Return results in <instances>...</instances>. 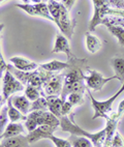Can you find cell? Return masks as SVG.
Instances as JSON below:
<instances>
[{
    "label": "cell",
    "mask_w": 124,
    "mask_h": 147,
    "mask_svg": "<svg viewBox=\"0 0 124 147\" xmlns=\"http://www.w3.org/2000/svg\"><path fill=\"white\" fill-rule=\"evenodd\" d=\"M7 71H11L17 79L23 83L24 85H33V86L38 87L40 89H42V86L48 80H50L52 77H54L56 74L53 71H48L44 68L40 67L32 71H22L18 68H16L11 64L7 65ZM44 90V89H42Z\"/></svg>",
    "instance_id": "cell-1"
},
{
    "label": "cell",
    "mask_w": 124,
    "mask_h": 147,
    "mask_svg": "<svg viewBox=\"0 0 124 147\" xmlns=\"http://www.w3.org/2000/svg\"><path fill=\"white\" fill-rule=\"evenodd\" d=\"M60 126H61V129H62V131H68L71 135L86 137V138L90 139L93 142V144H94L95 147H103V143L106 141V136H107L106 129H101V131H97V133H95V134L86 131L85 129H83L82 127H80L78 124H76L72 114H70V117H68V116L61 117Z\"/></svg>",
    "instance_id": "cell-2"
},
{
    "label": "cell",
    "mask_w": 124,
    "mask_h": 147,
    "mask_svg": "<svg viewBox=\"0 0 124 147\" xmlns=\"http://www.w3.org/2000/svg\"><path fill=\"white\" fill-rule=\"evenodd\" d=\"M85 78H86V76L82 71V68H69V71L65 73V77H64L63 89H62L60 95L61 100H63L65 102L67 96L72 92L85 93V91L87 90V87H86L87 84H86Z\"/></svg>",
    "instance_id": "cell-3"
},
{
    "label": "cell",
    "mask_w": 124,
    "mask_h": 147,
    "mask_svg": "<svg viewBox=\"0 0 124 147\" xmlns=\"http://www.w3.org/2000/svg\"><path fill=\"white\" fill-rule=\"evenodd\" d=\"M92 2L94 5V13L89 22V32H93L98 25L103 24V19L107 16L124 18V9L111 7L110 0H92Z\"/></svg>",
    "instance_id": "cell-4"
},
{
    "label": "cell",
    "mask_w": 124,
    "mask_h": 147,
    "mask_svg": "<svg viewBox=\"0 0 124 147\" xmlns=\"http://www.w3.org/2000/svg\"><path fill=\"white\" fill-rule=\"evenodd\" d=\"M124 91V82L122 83L121 88L118 90V91L111 96L110 98H108L107 100H103V102H99V100H96L94 97L92 96L91 92L89 91V88L87 89V93L90 97V100H91V104H92V107L94 109V116L92 117V119H96V118H103L107 119L109 117V115L113 112L112 111V108H113V104L114 102L116 100V98H118L120 96L122 92Z\"/></svg>",
    "instance_id": "cell-5"
},
{
    "label": "cell",
    "mask_w": 124,
    "mask_h": 147,
    "mask_svg": "<svg viewBox=\"0 0 124 147\" xmlns=\"http://www.w3.org/2000/svg\"><path fill=\"white\" fill-rule=\"evenodd\" d=\"M2 98H1V105H3L4 102H7L8 98L13 96V93L21 91L24 89V84L20 80H18L13 76L11 71H6L4 74V77L2 79Z\"/></svg>",
    "instance_id": "cell-6"
},
{
    "label": "cell",
    "mask_w": 124,
    "mask_h": 147,
    "mask_svg": "<svg viewBox=\"0 0 124 147\" xmlns=\"http://www.w3.org/2000/svg\"><path fill=\"white\" fill-rule=\"evenodd\" d=\"M124 114V100L119 104L118 110L116 112H112L109 117L106 119L107 120V125H106V141L103 143V147H111L112 139H113L114 135L117 131V125L118 122L121 120L122 116Z\"/></svg>",
    "instance_id": "cell-7"
},
{
    "label": "cell",
    "mask_w": 124,
    "mask_h": 147,
    "mask_svg": "<svg viewBox=\"0 0 124 147\" xmlns=\"http://www.w3.org/2000/svg\"><path fill=\"white\" fill-rule=\"evenodd\" d=\"M55 24L60 29L61 33L64 34L68 40H71V37L74 35V28L77 26V21L71 18L69 11L62 4H61L60 13L58 18L55 20Z\"/></svg>",
    "instance_id": "cell-8"
},
{
    "label": "cell",
    "mask_w": 124,
    "mask_h": 147,
    "mask_svg": "<svg viewBox=\"0 0 124 147\" xmlns=\"http://www.w3.org/2000/svg\"><path fill=\"white\" fill-rule=\"evenodd\" d=\"M88 60L86 58H76L72 60H67L66 62H62L59 60H52L50 62H46L40 64V66L48 71H53V73H58L60 71H63L66 68H74L80 67L82 68L87 64Z\"/></svg>",
    "instance_id": "cell-9"
},
{
    "label": "cell",
    "mask_w": 124,
    "mask_h": 147,
    "mask_svg": "<svg viewBox=\"0 0 124 147\" xmlns=\"http://www.w3.org/2000/svg\"><path fill=\"white\" fill-rule=\"evenodd\" d=\"M16 6L21 8L22 11H24L30 16L40 17V18L47 19V20L54 22L53 18L50 13V11H49L47 2L32 3V4H30V3H20V4H16Z\"/></svg>",
    "instance_id": "cell-10"
},
{
    "label": "cell",
    "mask_w": 124,
    "mask_h": 147,
    "mask_svg": "<svg viewBox=\"0 0 124 147\" xmlns=\"http://www.w3.org/2000/svg\"><path fill=\"white\" fill-rule=\"evenodd\" d=\"M87 71H89V76H86L85 81H86V84H87L88 88L94 90V91H101V90L103 89V87L105 86L108 82L112 81V80H118L116 76L106 78V77H103L101 73H98L97 71L90 69L89 67H87Z\"/></svg>",
    "instance_id": "cell-11"
},
{
    "label": "cell",
    "mask_w": 124,
    "mask_h": 147,
    "mask_svg": "<svg viewBox=\"0 0 124 147\" xmlns=\"http://www.w3.org/2000/svg\"><path fill=\"white\" fill-rule=\"evenodd\" d=\"M65 74H56L50 80L46 82L42 89L45 96H60L64 84Z\"/></svg>",
    "instance_id": "cell-12"
},
{
    "label": "cell",
    "mask_w": 124,
    "mask_h": 147,
    "mask_svg": "<svg viewBox=\"0 0 124 147\" xmlns=\"http://www.w3.org/2000/svg\"><path fill=\"white\" fill-rule=\"evenodd\" d=\"M56 129L57 127H55V126L47 125V124L38 125L34 131H29V134L27 135V139H28L30 144H33V143L42 139H49L52 135H54V131H56Z\"/></svg>",
    "instance_id": "cell-13"
},
{
    "label": "cell",
    "mask_w": 124,
    "mask_h": 147,
    "mask_svg": "<svg viewBox=\"0 0 124 147\" xmlns=\"http://www.w3.org/2000/svg\"><path fill=\"white\" fill-rule=\"evenodd\" d=\"M65 53L67 60H72L78 58L74 55V53L71 52L70 46H69L68 38L64 35V34L58 33L56 34V40H55V45H54V49L52 50V53Z\"/></svg>",
    "instance_id": "cell-14"
},
{
    "label": "cell",
    "mask_w": 124,
    "mask_h": 147,
    "mask_svg": "<svg viewBox=\"0 0 124 147\" xmlns=\"http://www.w3.org/2000/svg\"><path fill=\"white\" fill-rule=\"evenodd\" d=\"M9 61L13 63V65L15 67L22 71H32L40 67V64H37L36 62H33L31 60L25 59L23 57H19V56L11 57L9 59Z\"/></svg>",
    "instance_id": "cell-15"
},
{
    "label": "cell",
    "mask_w": 124,
    "mask_h": 147,
    "mask_svg": "<svg viewBox=\"0 0 124 147\" xmlns=\"http://www.w3.org/2000/svg\"><path fill=\"white\" fill-rule=\"evenodd\" d=\"M13 102V105L22 112L24 115H28L30 113V107H31V102L27 98L25 94L24 95H13L9 97Z\"/></svg>",
    "instance_id": "cell-16"
},
{
    "label": "cell",
    "mask_w": 124,
    "mask_h": 147,
    "mask_svg": "<svg viewBox=\"0 0 124 147\" xmlns=\"http://www.w3.org/2000/svg\"><path fill=\"white\" fill-rule=\"evenodd\" d=\"M48 102V110L52 112L59 119L62 117V107H63L64 100H61L60 96H46Z\"/></svg>",
    "instance_id": "cell-17"
},
{
    "label": "cell",
    "mask_w": 124,
    "mask_h": 147,
    "mask_svg": "<svg viewBox=\"0 0 124 147\" xmlns=\"http://www.w3.org/2000/svg\"><path fill=\"white\" fill-rule=\"evenodd\" d=\"M29 144L30 143L27 139V136L19 135L8 139H3L1 141L0 147H29Z\"/></svg>",
    "instance_id": "cell-18"
},
{
    "label": "cell",
    "mask_w": 124,
    "mask_h": 147,
    "mask_svg": "<svg viewBox=\"0 0 124 147\" xmlns=\"http://www.w3.org/2000/svg\"><path fill=\"white\" fill-rule=\"evenodd\" d=\"M111 64L115 71V76L120 82H124V55H116L111 59Z\"/></svg>",
    "instance_id": "cell-19"
},
{
    "label": "cell",
    "mask_w": 124,
    "mask_h": 147,
    "mask_svg": "<svg viewBox=\"0 0 124 147\" xmlns=\"http://www.w3.org/2000/svg\"><path fill=\"white\" fill-rule=\"evenodd\" d=\"M22 133H24V126L21 123H17V122H11L8 123L7 126L5 127L4 131H3L0 138L1 140L3 139H8L11 137H16L19 135H22Z\"/></svg>",
    "instance_id": "cell-20"
},
{
    "label": "cell",
    "mask_w": 124,
    "mask_h": 147,
    "mask_svg": "<svg viewBox=\"0 0 124 147\" xmlns=\"http://www.w3.org/2000/svg\"><path fill=\"white\" fill-rule=\"evenodd\" d=\"M42 124L58 127L60 125V119L50 111H42V115L38 119V125H42Z\"/></svg>",
    "instance_id": "cell-21"
},
{
    "label": "cell",
    "mask_w": 124,
    "mask_h": 147,
    "mask_svg": "<svg viewBox=\"0 0 124 147\" xmlns=\"http://www.w3.org/2000/svg\"><path fill=\"white\" fill-rule=\"evenodd\" d=\"M101 46H103V44L97 36L91 34L90 32H86V47L90 53L94 54V53L98 52L101 50Z\"/></svg>",
    "instance_id": "cell-22"
},
{
    "label": "cell",
    "mask_w": 124,
    "mask_h": 147,
    "mask_svg": "<svg viewBox=\"0 0 124 147\" xmlns=\"http://www.w3.org/2000/svg\"><path fill=\"white\" fill-rule=\"evenodd\" d=\"M42 113V111H32L27 115V118L25 120V127L27 131H32L38 126V119Z\"/></svg>",
    "instance_id": "cell-23"
},
{
    "label": "cell",
    "mask_w": 124,
    "mask_h": 147,
    "mask_svg": "<svg viewBox=\"0 0 124 147\" xmlns=\"http://www.w3.org/2000/svg\"><path fill=\"white\" fill-rule=\"evenodd\" d=\"M7 107H8V117H9V121L11 122H18V121H21V120H26L27 115H24L21 111L18 110L13 105L11 98H8L7 100Z\"/></svg>",
    "instance_id": "cell-24"
},
{
    "label": "cell",
    "mask_w": 124,
    "mask_h": 147,
    "mask_svg": "<svg viewBox=\"0 0 124 147\" xmlns=\"http://www.w3.org/2000/svg\"><path fill=\"white\" fill-rule=\"evenodd\" d=\"M71 147H93V142L86 137L77 136V135H70L68 138Z\"/></svg>",
    "instance_id": "cell-25"
},
{
    "label": "cell",
    "mask_w": 124,
    "mask_h": 147,
    "mask_svg": "<svg viewBox=\"0 0 124 147\" xmlns=\"http://www.w3.org/2000/svg\"><path fill=\"white\" fill-rule=\"evenodd\" d=\"M24 91H25V95H26L27 98H28L30 102H34V100H38L40 96H45L44 90L40 89L38 87L33 86V85H27Z\"/></svg>",
    "instance_id": "cell-26"
},
{
    "label": "cell",
    "mask_w": 124,
    "mask_h": 147,
    "mask_svg": "<svg viewBox=\"0 0 124 147\" xmlns=\"http://www.w3.org/2000/svg\"><path fill=\"white\" fill-rule=\"evenodd\" d=\"M106 26L112 35H114L118 40L119 45L124 47V27L116 26V25H106Z\"/></svg>",
    "instance_id": "cell-27"
},
{
    "label": "cell",
    "mask_w": 124,
    "mask_h": 147,
    "mask_svg": "<svg viewBox=\"0 0 124 147\" xmlns=\"http://www.w3.org/2000/svg\"><path fill=\"white\" fill-rule=\"evenodd\" d=\"M48 109V102L45 96H40L38 100L31 102L30 112L32 111H47Z\"/></svg>",
    "instance_id": "cell-28"
},
{
    "label": "cell",
    "mask_w": 124,
    "mask_h": 147,
    "mask_svg": "<svg viewBox=\"0 0 124 147\" xmlns=\"http://www.w3.org/2000/svg\"><path fill=\"white\" fill-rule=\"evenodd\" d=\"M84 93H80V92H72L67 96L66 100H68L74 106H80L84 104Z\"/></svg>",
    "instance_id": "cell-29"
},
{
    "label": "cell",
    "mask_w": 124,
    "mask_h": 147,
    "mask_svg": "<svg viewBox=\"0 0 124 147\" xmlns=\"http://www.w3.org/2000/svg\"><path fill=\"white\" fill-rule=\"evenodd\" d=\"M9 120V117H8V107H3L1 109V115H0V131H1V134H2L5 127L7 126V122Z\"/></svg>",
    "instance_id": "cell-30"
},
{
    "label": "cell",
    "mask_w": 124,
    "mask_h": 147,
    "mask_svg": "<svg viewBox=\"0 0 124 147\" xmlns=\"http://www.w3.org/2000/svg\"><path fill=\"white\" fill-rule=\"evenodd\" d=\"M49 140H51V141L53 142L56 147H71V144H70V142L68 141V139L67 140L60 139L58 137L52 135V136L49 138Z\"/></svg>",
    "instance_id": "cell-31"
},
{
    "label": "cell",
    "mask_w": 124,
    "mask_h": 147,
    "mask_svg": "<svg viewBox=\"0 0 124 147\" xmlns=\"http://www.w3.org/2000/svg\"><path fill=\"white\" fill-rule=\"evenodd\" d=\"M111 147H124V138L119 131H116L114 135L113 139H112Z\"/></svg>",
    "instance_id": "cell-32"
},
{
    "label": "cell",
    "mask_w": 124,
    "mask_h": 147,
    "mask_svg": "<svg viewBox=\"0 0 124 147\" xmlns=\"http://www.w3.org/2000/svg\"><path fill=\"white\" fill-rule=\"evenodd\" d=\"M74 106L71 104V102H69L68 100H65L63 104V107H62V112H61V114H62V117L63 116H68L71 114V111H72V109H74Z\"/></svg>",
    "instance_id": "cell-33"
},
{
    "label": "cell",
    "mask_w": 124,
    "mask_h": 147,
    "mask_svg": "<svg viewBox=\"0 0 124 147\" xmlns=\"http://www.w3.org/2000/svg\"><path fill=\"white\" fill-rule=\"evenodd\" d=\"M56 1H58V2H60L61 4H62V5L65 6V8L68 11H71V8L74 7V2H76V0H56Z\"/></svg>",
    "instance_id": "cell-34"
},
{
    "label": "cell",
    "mask_w": 124,
    "mask_h": 147,
    "mask_svg": "<svg viewBox=\"0 0 124 147\" xmlns=\"http://www.w3.org/2000/svg\"><path fill=\"white\" fill-rule=\"evenodd\" d=\"M0 61H1V74H3L4 71H7V65H8V64H6V63L4 62L2 55H1V58H0Z\"/></svg>",
    "instance_id": "cell-35"
},
{
    "label": "cell",
    "mask_w": 124,
    "mask_h": 147,
    "mask_svg": "<svg viewBox=\"0 0 124 147\" xmlns=\"http://www.w3.org/2000/svg\"><path fill=\"white\" fill-rule=\"evenodd\" d=\"M32 3H40V2H44V0H30Z\"/></svg>",
    "instance_id": "cell-36"
},
{
    "label": "cell",
    "mask_w": 124,
    "mask_h": 147,
    "mask_svg": "<svg viewBox=\"0 0 124 147\" xmlns=\"http://www.w3.org/2000/svg\"><path fill=\"white\" fill-rule=\"evenodd\" d=\"M3 1H8V0H1V2H3ZM23 3H29L30 0H21Z\"/></svg>",
    "instance_id": "cell-37"
},
{
    "label": "cell",
    "mask_w": 124,
    "mask_h": 147,
    "mask_svg": "<svg viewBox=\"0 0 124 147\" xmlns=\"http://www.w3.org/2000/svg\"><path fill=\"white\" fill-rule=\"evenodd\" d=\"M48 1H49V0H44V2H48Z\"/></svg>",
    "instance_id": "cell-38"
},
{
    "label": "cell",
    "mask_w": 124,
    "mask_h": 147,
    "mask_svg": "<svg viewBox=\"0 0 124 147\" xmlns=\"http://www.w3.org/2000/svg\"><path fill=\"white\" fill-rule=\"evenodd\" d=\"M94 147H95V146H94Z\"/></svg>",
    "instance_id": "cell-39"
}]
</instances>
